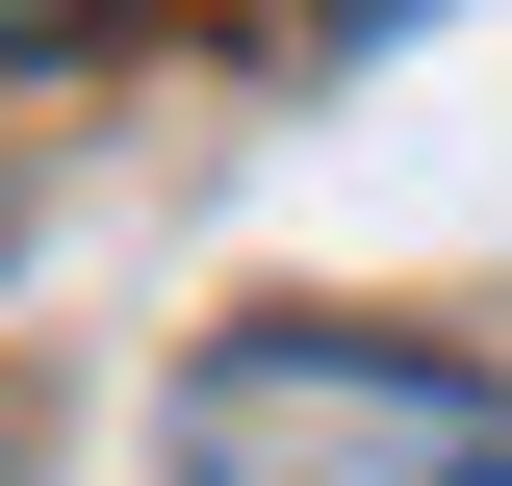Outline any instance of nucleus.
Segmentation results:
<instances>
[{"instance_id": "2", "label": "nucleus", "mask_w": 512, "mask_h": 486, "mask_svg": "<svg viewBox=\"0 0 512 486\" xmlns=\"http://www.w3.org/2000/svg\"><path fill=\"white\" fill-rule=\"evenodd\" d=\"M333 26H410V0H333Z\"/></svg>"}, {"instance_id": "1", "label": "nucleus", "mask_w": 512, "mask_h": 486, "mask_svg": "<svg viewBox=\"0 0 512 486\" xmlns=\"http://www.w3.org/2000/svg\"><path fill=\"white\" fill-rule=\"evenodd\" d=\"M154 486H512V384L436 333H359V307H256L180 359Z\"/></svg>"}]
</instances>
